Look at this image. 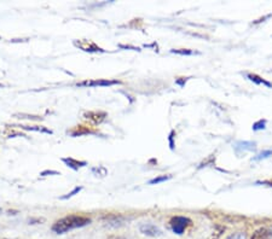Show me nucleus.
<instances>
[{
    "label": "nucleus",
    "instance_id": "nucleus-1",
    "mask_svg": "<svg viewBox=\"0 0 272 239\" xmlns=\"http://www.w3.org/2000/svg\"><path fill=\"white\" fill-rule=\"evenodd\" d=\"M91 224V219L84 215H78V214H70L64 218L59 219L58 221H56L52 225L51 230L52 232H55L56 235H64V233L72 231L75 229H81V227L87 226Z\"/></svg>",
    "mask_w": 272,
    "mask_h": 239
},
{
    "label": "nucleus",
    "instance_id": "nucleus-2",
    "mask_svg": "<svg viewBox=\"0 0 272 239\" xmlns=\"http://www.w3.org/2000/svg\"><path fill=\"white\" fill-rule=\"evenodd\" d=\"M169 224H171V230L173 233L180 236L191 225V220L189 218H185V216H174Z\"/></svg>",
    "mask_w": 272,
    "mask_h": 239
},
{
    "label": "nucleus",
    "instance_id": "nucleus-3",
    "mask_svg": "<svg viewBox=\"0 0 272 239\" xmlns=\"http://www.w3.org/2000/svg\"><path fill=\"white\" fill-rule=\"evenodd\" d=\"M121 81L112 79H96V80H86V81L79 82V87H97V86H114L120 85Z\"/></svg>",
    "mask_w": 272,
    "mask_h": 239
},
{
    "label": "nucleus",
    "instance_id": "nucleus-4",
    "mask_svg": "<svg viewBox=\"0 0 272 239\" xmlns=\"http://www.w3.org/2000/svg\"><path fill=\"white\" fill-rule=\"evenodd\" d=\"M74 45L76 47L80 48V50L85 51V52H104L103 48L99 47L96 42L92 41V40H86V39L75 40Z\"/></svg>",
    "mask_w": 272,
    "mask_h": 239
},
{
    "label": "nucleus",
    "instance_id": "nucleus-5",
    "mask_svg": "<svg viewBox=\"0 0 272 239\" xmlns=\"http://www.w3.org/2000/svg\"><path fill=\"white\" fill-rule=\"evenodd\" d=\"M139 231L144 236H148V237H160V236H162V231L152 224H141L139 226Z\"/></svg>",
    "mask_w": 272,
    "mask_h": 239
},
{
    "label": "nucleus",
    "instance_id": "nucleus-6",
    "mask_svg": "<svg viewBox=\"0 0 272 239\" xmlns=\"http://www.w3.org/2000/svg\"><path fill=\"white\" fill-rule=\"evenodd\" d=\"M62 161H63L64 163H66L67 167L72 168V169H74V170H79V169H80V168L87 166V162L86 161H79V159L73 158V157L62 158Z\"/></svg>",
    "mask_w": 272,
    "mask_h": 239
},
{
    "label": "nucleus",
    "instance_id": "nucleus-7",
    "mask_svg": "<svg viewBox=\"0 0 272 239\" xmlns=\"http://www.w3.org/2000/svg\"><path fill=\"white\" fill-rule=\"evenodd\" d=\"M272 238V230L268 227H260L256 230L252 235L251 239H271Z\"/></svg>",
    "mask_w": 272,
    "mask_h": 239
},
{
    "label": "nucleus",
    "instance_id": "nucleus-8",
    "mask_svg": "<svg viewBox=\"0 0 272 239\" xmlns=\"http://www.w3.org/2000/svg\"><path fill=\"white\" fill-rule=\"evenodd\" d=\"M106 113H97V112H90L85 114V118L89 119L90 121L95 122V123H101L104 119H106Z\"/></svg>",
    "mask_w": 272,
    "mask_h": 239
},
{
    "label": "nucleus",
    "instance_id": "nucleus-9",
    "mask_svg": "<svg viewBox=\"0 0 272 239\" xmlns=\"http://www.w3.org/2000/svg\"><path fill=\"white\" fill-rule=\"evenodd\" d=\"M237 150H243V151H253L256 150V143H252V141H240L236 144Z\"/></svg>",
    "mask_w": 272,
    "mask_h": 239
},
{
    "label": "nucleus",
    "instance_id": "nucleus-10",
    "mask_svg": "<svg viewBox=\"0 0 272 239\" xmlns=\"http://www.w3.org/2000/svg\"><path fill=\"white\" fill-rule=\"evenodd\" d=\"M247 78L249 80H251V81H253L254 84H257V85H265V86L272 88V84H270V82H269V81H266V80H264L263 78H260V76L256 75V74H248Z\"/></svg>",
    "mask_w": 272,
    "mask_h": 239
},
{
    "label": "nucleus",
    "instance_id": "nucleus-11",
    "mask_svg": "<svg viewBox=\"0 0 272 239\" xmlns=\"http://www.w3.org/2000/svg\"><path fill=\"white\" fill-rule=\"evenodd\" d=\"M13 127H19L21 129H25V130H34V132H41V133H46V134H52V130L47 129L45 127H30V126H13Z\"/></svg>",
    "mask_w": 272,
    "mask_h": 239
},
{
    "label": "nucleus",
    "instance_id": "nucleus-12",
    "mask_svg": "<svg viewBox=\"0 0 272 239\" xmlns=\"http://www.w3.org/2000/svg\"><path fill=\"white\" fill-rule=\"evenodd\" d=\"M86 133H92V130H90L89 128H86L84 126H79V127H76L75 129L70 130V134H72L73 136L83 135V134H86Z\"/></svg>",
    "mask_w": 272,
    "mask_h": 239
},
{
    "label": "nucleus",
    "instance_id": "nucleus-13",
    "mask_svg": "<svg viewBox=\"0 0 272 239\" xmlns=\"http://www.w3.org/2000/svg\"><path fill=\"white\" fill-rule=\"evenodd\" d=\"M172 176L171 175H162V176H157V178L152 179V180L149 181V185H155V184H160V183H163V181H167L169 180Z\"/></svg>",
    "mask_w": 272,
    "mask_h": 239
},
{
    "label": "nucleus",
    "instance_id": "nucleus-14",
    "mask_svg": "<svg viewBox=\"0 0 272 239\" xmlns=\"http://www.w3.org/2000/svg\"><path fill=\"white\" fill-rule=\"evenodd\" d=\"M270 156H272V150H265V151L260 152L259 155L256 156V157H254V161H260V159L268 158L270 157Z\"/></svg>",
    "mask_w": 272,
    "mask_h": 239
},
{
    "label": "nucleus",
    "instance_id": "nucleus-15",
    "mask_svg": "<svg viewBox=\"0 0 272 239\" xmlns=\"http://www.w3.org/2000/svg\"><path fill=\"white\" fill-rule=\"evenodd\" d=\"M172 53H177V55H185V56H190L194 55V51L191 50H185V48H181V50H172Z\"/></svg>",
    "mask_w": 272,
    "mask_h": 239
},
{
    "label": "nucleus",
    "instance_id": "nucleus-16",
    "mask_svg": "<svg viewBox=\"0 0 272 239\" xmlns=\"http://www.w3.org/2000/svg\"><path fill=\"white\" fill-rule=\"evenodd\" d=\"M92 172L97 173V176H98V174H99V176H106L108 174V170L106 169V168L102 167V166H99L98 168H93Z\"/></svg>",
    "mask_w": 272,
    "mask_h": 239
},
{
    "label": "nucleus",
    "instance_id": "nucleus-17",
    "mask_svg": "<svg viewBox=\"0 0 272 239\" xmlns=\"http://www.w3.org/2000/svg\"><path fill=\"white\" fill-rule=\"evenodd\" d=\"M81 190H83V187H75V189L73 190L72 192H70V193H68L67 196H63V197H61V199H68V198L73 197V196L76 195V193H79V192H80Z\"/></svg>",
    "mask_w": 272,
    "mask_h": 239
},
{
    "label": "nucleus",
    "instance_id": "nucleus-18",
    "mask_svg": "<svg viewBox=\"0 0 272 239\" xmlns=\"http://www.w3.org/2000/svg\"><path fill=\"white\" fill-rule=\"evenodd\" d=\"M17 119H32V120H41L39 116H30V115H24V114H21V115H15Z\"/></svg>",
    "mask_w": 272,
    "mask_h": 239
},
{
    "label": "nucleus",
    "instance_id": "nucleus-19",
    "mask_svg": "<svg viewBox=\"0 0 272 239\" xmlns=\"http://www.w3.org/2000/svg\"><path fill=\"white\" fill-rule=\"evenodd\" d=\"M226 239H246L245 235L243 233H235V235H231L230 237H228Z\"/></svg>",
    "mask_w": 272,
    "mask_h": 239
},
{
    "label": "nucleus",
    "instance_id": "nucleus-20",
    "mask_svg": "<svg viewBox=\"0 0 272 239\" xmlns=\"http://www.w3.org/2000/svg\"><path fill=\"white\" fill-rule=\"evenodd\" d=\"M44 219H30L28 223H29V225H35V224H40V223H44Z\"/></svg>",
    "mask_w": 272,
    "mask_h": 239
},
{
    "label": "nucleus",
    "instance_id": "nucleus-21",
    "mask_svg": "<svg viewBox=\"0 0 272 239\" xmlns=\"http://www.w3.org/2000/svg\"><path fill=\"white\" fill-rule=\"evenodd\" d=\"M0 239H6V238H0Z\"/></svg>",
    "mask_w": 272,
    "mask_h": 239
},
{
    "label": "nucleus",
    "instance_id": "nucleus-22",
    "mask_svg": "<svg viewBox=\"0 0 272 239\" xmlns=\"http://www.w3.org/2000/svg\"><path fill=\"white\" fill-rule=\"evenodd\" d=\"M0 213H1V209H0Z\"/></svg>",
    "mask_w": 272,
    "mask_h": 239
}]
</instances>
